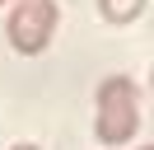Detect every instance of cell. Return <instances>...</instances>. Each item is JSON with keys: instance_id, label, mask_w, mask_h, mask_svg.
Masks as SVG:
<instances>
[{"instance_id": "cell-1", "label": "cell", "mask_w": 154, "mask_h": 150, "mask_svg": "<svg viewBox=\"0 0 154 150\" xmlns=\"http://www.w3.org/2000/svg\"><path fill=\"white\" fill-rule=\"evenodd\" d=\"M140 131V89L126 75H107L98 84V117H94V136L103 145H131Z\"/></svg>"}, {"instance_id": "cell-2", "label": "cell", "mask_w": 154, "mask_h": 150, "mask_svg": "<svg viewBox=\"0 0 154 150\" xmlns=\"http://www.w3.org/2000/svg\"><path fill=\"white\" fill-rule=\"evenodd\" d=\"M56 5L51 0H14L10 9V24H5V33H10V47L19 56H42L51 47V33H56Z\"/></svg>"}, {"instance_id": "cell-3", "label": "cell", "mask_w": 154, "mask_h": 150, "mask_svg": "<svg viewBox=\"0 0 154 150\" xmlns=\"http://www.w3.org/2000/svg\"><path fill=\"white\" fill-rule=\"evenodd\" d=\"M98 14L107 24H135L145 14V0H98Z\"/></svg>"}, {"instance_id": "cell-4", "label": "cell", "mask_w": 154, "mask_h": 150, "mask_svg": "<svg viewBox=\"0 0 154 150\" xmlns=\"http://www.w3.org/2000/svg\"><path fill=\"white\" fill-rule=\"evenodd\" d=\"M14 150H42V145H33V141H19V145H14Z\"/></svg>"}, {"instance_id": "cell-5", "label": "cell", "mask_w": 154, "mask_h": 150, "mask_svg": "<svg viewBox=\"0 0 154 150\" xmlns=\"http://www.w3.org/2000/svg\"><path fill=\"white\" fill-rule=\"evenodd\" d=\"M140 150H154V145H140Z\"/></svg>"}, {"instance_id": "cell-6", "label": "cell", "mask_w": 154, "mask_h": 150, "mask_svg": "<svg viewBox=\"0 0 154 150\" xmlns=\"http://www.w3.org/2000/svg\"><path fill=\"white\" fill-rule=\"evenodd\" d=\"M0 5H5V0H0Z\"/></svg>"}]
</instances>
